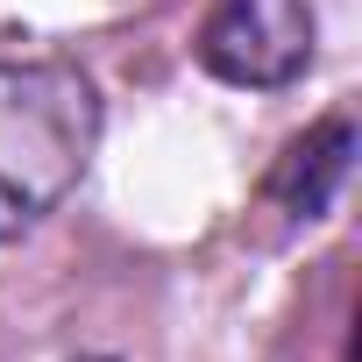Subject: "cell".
Here are the masks:
<instances>
[{
    "instance_id": "cell-4",
    "label": "cell",
    "mask_w": 362,
    "mask_h": 362,
    "mask_svg": "<svg viewBox=\"0 0 362 362\" xmlns=\"http://www.w3.org/2000/svg\"><path fill=\"white\" fill-rule=\"evenodd\" d=\"M86 362H107V355H86Z\"/></svg>"
},
{
    "instance_id": "cell-3",
    "label": "cell",
    "mask_w": 362,
    "mask_h": 362,
    "mask_svg": "<svg viewBox=\"0 0 362 362\" xmlns=\"http://www.w3.org/2000/svg\"><path fill=\"white\" fill-rule=\"evenodd\" d=\"M348 156H355V128L334 114V121H320V128H305L284 156H277V170H270V199L291 214V221H320L327 206H334V192H341V177H348Z\"/></svg>"
},
{
    "instance_id": "cell-2",
    "label": "cell",
    "mask_w": 362,
    "mask_h": 362,
    "mask_svg": "<svg viewBox=\"0 0 362 362\" xmlns=\"http://www.w3.org/2000/svg\"><path fill=\"white\" fill-rule=\"evenodd\" d=\"M199 64L228 86H291L313 64V8L305 0H214L199 22Z\"/></svg>"
},
{
    "instance_id": "cell-1",
    "label": "cell",
    "mask_w": 362,
    "mask_h": 362,
    "mask_svg": "<svg viewBox=\"0 0 362 362\" xmlns=\"http://www.w3.org/2000/svg\"><path fill=\"white\" fill-rule=\"evenodd\" d=\"M100 142L93 78L64 57H0V242L36 228Z\"/></svg>"
}]
</instances>
